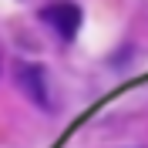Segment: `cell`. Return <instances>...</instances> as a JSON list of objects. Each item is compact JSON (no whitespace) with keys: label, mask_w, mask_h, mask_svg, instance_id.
Segmentation results:
<instances>
[{"label":"cell","mask_w":148,"mask_h":148,"mask_svg":"<svg viewBox=\"0 0 148 148\" xmlns=\"http://www.w3.org/2000/svg\"><path fill=\"white\" fill-rule=\"evenodd\" d=\"M40 20H44L57 37L71 40V37L77 34V27H81V7H77V3H67V0H57V3H51V7L40 10Z\"/></svg>","instance_id":"1"},{"label":"cell","mask_w":148,"mask_h":148,"mask_svg":"<svg viewBox=\"0 0 148 148\" xmlns=\"http://www.w3.org/2000/svg\"><path fill=\"white\" fill-rule=\"evenodd\" d=\"M14 77H17L20 91L27 94L34 104H51V98H47V77H44V67L40 64H17L14 67Z\"/></svg>","instance_id":"2"}]
</instances>
